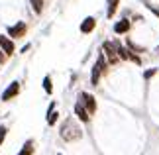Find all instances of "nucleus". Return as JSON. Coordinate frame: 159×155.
Here are the masks:
<instances>
[{"mask_svg": "<svg viewBox=\"0 0 159 155\" xmlns=\"http://www.w3.org/2000/svg\"><path fill=\"white\" fill-rule=\"evenodd\" d=\"M102 53L106 55V59H108L110 65H116V63L120 61L118 51H116V43H114V41H104V43H102Z\"/></svg>", "mask_w": 159, "mask_h": 155, "instance_id": "2", "label": "nucleus"}, {"mask_svg": "<svg viewBox=\"0 0 159 155\" xmlns=\"http://www.w3.org/2000/svg\"><path fill=\"white\" fill-rule=\"evenodd\" d=\"M126 47L130 49V51H134V53H143L145 51V47H142V45H136L132 39H126Z\"/></svg>", "mask_w": 159, "mask_h": 155, "instance_id": "14", "label": "nucleus"}, {"mask_svg": "<svg viewBox=\"0 0 159 155\" xmlns=\"http://www.w3.org/2000/svg\"><path fill=\"white\" fill-rule=\"evenodd\" d=\"M79 100L83 102V106L89 110V114H90V116L96 112V98L90 94V92H81V94H79Z\"/></svg>", "mask_w": 159, "mask_h": 155, "instance_id": "4", "label": "nucleus"}, {"mask_svg": "<svg viewBox=\"0 0 159 155\" xmlns=\"http://www.w3.org/2000/svg\"><path fill=\"white\" fill-rule=\"evenodd\" d=\"M94 28H96V18H94V16H87V18L81 22V28H79V30H81V34L87 35V34H93Z\"/></svg>", "mask_w": 159, "mask_h": 155, "instance_id": "7", "label": "nucleus"}, {"mask_svg": "<svg viewBox=\"0 0 159 155\" xmlns=\"http://www.w3.org/2000/svg\"><path fill=\"white\" fill-rule=\"evenodd\" d=\"M18 94H20V83L14 80V83H10V86H6V90L2 92V100L8 102V100H12V98H16Z\"/></svg>", "mask_w": 159, "mask_h": 155, "instance_id": "5", "label": "nucleus"}, {"mask_svg": "<svg viewBox=\"0 0 159 155\" xmlns=\"http://www.w3.org/2000/svg\"><path fill=\"white\" fill-rule=\"evenodd\" d=\"M75 114H77V118H79V120H81V122H84V124H87V122L90 120V114H89V110L83 106V102H81V100H77V104H75Z\"/></svg>", "mask_w": 159, "mask_h": 155, "instance_id": "9", "label": "nucleus"}, {"mask_svg": "<svg viewBox=\"0 0 159 155\" xmlns=\"http://www.w3.org/2000/svg\"><path fill=\"white\" fill-rule=\"evenodd\" d=\"M18 155H34V141L32 139H28L26 144H24V147L20 149V153Z\"/></svg>", "mask_w": 159, "mask_h": 155, "instance_id": "13", "label": "nucleus"}, {"mask_svg": "<svg viewBox=\"0 0 159 155\" xmlns=\"http://www.w3.org/2000/svg\"><path fill=\"white\" fill-rule=\"evenodd\" d=\"M155 73H157V69H148V71H145V73H143V79H145V80H149V79H153V75H155Z\"/></svg>", "mask_w": 159, "mask_h": 155, "instance_id": "17", "label": "nucleus"}, {"mask_svg": "<svg viewBox=\"0 0 159 155\" xmlns=\"http://www.w3.org/2000/svg\"><path fill=\"white\" fill-rule=\"evenodd\" d=\"M145 6H148V10H151V12H153V14L159 18V8H155V6H153V4H149V2H145Z\"/></svg>", "mask_w": 159, "mask_h": 155, "instance_id": "18", "label": "nucleus"}, {"mask_svg": "<svg viewBox=\"0 0 159 155\" xmlns=\"http://www.w3.org/2000/svg\"><path fill=\"white\" fill-rule=\"evenodd\" d=\"M130 28H132V22L128 20V18H122V20H118L114 24V34H118V35H124L130 32Z\"/></svg>", "mask_w": 159, "mask_h": 155, "instance_id": "8", "label": "nucleus"}, {"mask_svg": "<svg viewBox=\"0 0 159 155\" xmlns=\"http://www.w3.org/2000/svg\"><path fill=\"white\" fill-rule=\"evenodd\" d=\"M61 138H63L65 141H77V139H81L83 138V130L81 126L73 120V118H67L65 124L61 126Z\"/></svg>", "mask_w": 159, "mask_h": 155, "instance_id": "1", "label": "nucleus"}, {"mask_svg": "<svg viewBox=\"0 0 159 155\" xmlns=\"http://www.w3.org/2000/svg\"><path fill=\"white\" fill-rule=\"evenodd\" d=\"M57 118H59V112H55V110L47 112V124H49V126H55V124H57Z\"/></svg>", "mask_w": 159, "mask_h": 155, "instance_id": "15", "label": "nucleus"}, {"mask_svg": "<svg viewBox=\"0 0 159 155\" xmlns=\"http://www.w3.org/2000/svg\"><path fill=\"white\" fill-rule=\"evenodd\" d=\"M30 6H32V10H34V14H41L45 8V0H30Z\"/></svg>", "mask_w": 159, "mask_h": 155, "instance_id": "11", "label": "nucleus"}, {"mask_svg": "<svg viewBox=\"0 0 159 155\" xmlns=\"http://www.w3.org/2000/svg\"><path fill=\"white\" fill-rule=\"evenodd\" d=\"M6 59H8V55H6V53L2 51V47H0V65L6 63Z\"/></svg>", "mask_w": 159, "mask_h": 155, "instance_id": "20", "label": "nucleus"}, {"mask_svg": "<svg viewBox=\"0 0 159 155\" xmlns=\"http://www.w3.org/2000/svg\"><path fill=\"white\" fill-rule=\"evenodd\" d=\"M118 8H120V0H106V18L108 20H112L116 16Z\"/></svg>", "mask_w": 159, "mask_h": 155, "instance_id": "10", "label": "nucleus"}, {"mask_svg": "<svg viewBox=\"0 0 159 155\" xmlns=\"http://www.w3.org/2000/svg\"><path fill=\"white\" fill-rule=\"evenodd\" d=\"M157 51H159V45H157Z\"/></svg>", "mask_w": 159, "mask_h": 155, "instance_id": "21", "label": "nucleus"}, {"mask_svg": "<svg viewBox=\"0 0 159 155\" xmlns=\"http://www.w3.org/2000/svg\"><path fill=\"white\" fill-rule=\"evenodd\" d=\"M100 75H102V71L98 69V65L94 63V67H93V73H90V84L93 86H96L100 83Z\"/></svg>", "mask_w": 159, "mask_h": 155, "instance_id": "12", "label": "nucleus"}, {"mask_svg": "<svg viewBox=\"0 0 159 155\" xmlns=\"http://www.w3.org/2000/svg\"><path fill=\"white\" fill-rule=\"evenodd\" d=\"M43 90L47 92V94H51V92H53V83H51V77L49 75L43 79Z\"/></svg>", "mask_w": 159, "mask_h": 155, "instance_id": "16", "label": "nucleus"}, {"mask_svg": "<svg viewBox=\"0 0 159 155\" xmlns=\"http://www.w3.org/2000/svg\"><path fill=\"white\" fill-rule=\"evenodd\" d=\"M0 47H2V51L8 55V57L16 51V45H14V41H12V38L10 35H4V34H0Z\"/></svg>", "mask_w": 159, "mask_h": 155, "instance_id": "6", "label": "nucleus"}, {"mask_svg": "<svg viewBox=\"0 0 159 155\" xmlns=\"http://www.w3.org/2000/svg\"><path fill=\"white\" fill-rule=\"evenodd\" d=\"M6 132H8V130H6L4 126H0V145H2V141H4V138H6Z\"/></svg>", "mask_w": 159, "mask_h": 155, "instance_id": "19", "label": "nucleus"}, {"mask_svg": "<svg viewBox=\"0 0 159 155\" xmlns=\"http://www.w3.org/2000/svg\"><path fill=\"white\" fill-rule=\"evenodd\" d=\"M6 34H8L12 39H20V38H24V35L28 34V24L26 22H16L14 26H8Z\"/></svg>", "mask_w": 159, "mask_h": 155, "instance_id": "3", "label": "nucleus"}]
</instances>
